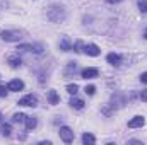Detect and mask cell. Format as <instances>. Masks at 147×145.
Returning <instances> with one entry per match:
<instances>
[{"label":"cell","instance_id":"1","mask_svg":"<svg viewBox=\"0 0 147 145\" xmlns=\"http://www.w3.org/2000/svg\"><path fill=\"white\" fill-rule=\"evenodd\" d=\"M46 17H48L51 22H62V21H65L67 12H65V9H63L62 5H51V7L48 9V12H46Z\"/></svg>","mask_w":147,"mask_h":145},{"label":"cell","instance_id":"2","mask_svg":"<svg viewBox=\"0 0 147 145\" xmlns=\"http://www.w3.org/2000/svg\"><path fill=\"white\" fill-rule=\"evenodd\" d=\"M0 38L3 41H19V39H22V33L21 31H2Z\"/></svg>","mask_w":147,"mask_h":145},{"label":"cell","instance_id":"3","mask_svg":"<svg viewBox=\"0 0 147 145\" xmlns=\"http://www.w3.org/2000/svg\"><path fill=\"white\" fill-rule=\"evenodd\" d=\"M19 106H29V108H34V106H38V97L36 96H33V94H28V96H24V97L19 99Z\"/></svg>","mask_w":147,"mask_h":145},{"label":"cell","instance_id":"4","mask_svg":"<svg viewBox=\"0 0 147 145\" xmlns=\"http://www.w3.org/2000/svg\"><path fill=\"white\" fill-rule=\"evenodd\" d=\"M58 133H60V138H62L65 144H72L74 142V132L69 128V126H62Z\"/></svg>","mask_w":147,"mask_h":145},{"label":"cell","instance_id":"5","mask_svg":"<svg viewBox=\"0 0 147 145\" xmlns=\"http://www.w3.org/2000/svg\"><path fill=\"white\" fill-rule=\"evenodd\" d=\"M17 50H21V51H33V53H41L43 50H45V46L41 44V43H36V44H19V48Z\"/></svg>","mask_w":147,"mask_h":145},{"label":"cell","instance_id":"6","mask_svg":"<svg viewBox=\"0 0 147 145\" xmlns=\"http://www.w3.org/2000/svg\"><path fill=\"white\" fill-rule=\"evenodd\" d=\"M86 55H89V56H98L99 53H101V50H99V46L98 44H94V43H89V44H84V50H82Z\"/></svg>","mask_w":147,"mask_h":145},{"label":"cell","instance_id":"7","mask_svg":"<svg viewBox=\"0 0 147 145\" xmlns=\"http://www.w3.org/2000/svg\"><path fill=\"white\" fill-rule=\"evenodd\" d=\"M80 75H82V79H96L99 75V70L94 68V67H87V68H84L80 72Z\"/></svg>","mask_w":147,"mask_h":145},{"label":"cell","instance_id":"8","mask_svg":"<svg viewBox=\"0 0 147 145\" xmlns=\"http://www.w3.org/2000/svg\"><path fill=\"white\" fill-rule=\"evenodd\" d=\"M7 89L9 91H22L24 89V82L22 80H19V79H14V80H10L9 84H7Z\"/></svg>","mask_w":147,"mask_h":145},{"label":"cell","instance_id":"9","mask_svg":"<svg viewBox=\"0 0 147 145\" xmlns=\"http://www.w3.org/2000/svg\"><path fill=\"white\" fill-rule=\"evenodd\" d=\"M146 125V119L144 116H134L130 121H128V128H140Z\"/></svg>","mask_w":147,"mask_h":145},{"label":"cell","instance_id":"10","mask_svg":"<svg viewBox=\"0 0 147 145\" xmlns=\"http://www.w3.org/2000/svg\"><path fill=\"white\" fill-rule=\"evenodd\" d=\"M106 60H108V63L113 65V67H120L121 65V55H118V53H110L108 56H106Z\"/></svg>","mask_w":147,"mask_h":145},{"label":"cell","instance_id":"11","mask_svg":"<svg viewBox=\"0 0 147 145\" xmlns=\"http://www.w3.org/2000/svg\"><path fill=\"white\" fill-rule=\"evenodd\" d=\"M60 50L62 51H70L72 50V43H70V38L69 36H63L60 39Z\"/></svg>","mask_w":147,"mask_h":145},{"label":"cell","instance_id":"12","mask_svg":"<svg viewBox=\"0 0 147 145\" xmlns=\"http://www.w3.org/2000/svg\"><path fill=\"white\" fill-rule=\"evenodd\" d=\"M24 123H26V130H34L36 125H38V119L34 118V116H26Z\"/></svg>","mask_w":147,"mask_h":145},{"label":"cell","instance_id":"13","mask_svg":"<svg viewBox=\"0 0 147 145\" xmlns=\"http://www.w3.org/2000/svg\"><path fill=\"white\" fill-rule=\"evenodd\" d=\"M9 65H10L12 68H17V67L22 65V62H21V58H19L17 55H10V56H9Z\"/></svg>","mask_w":147,"mask_h":145},{"label":"cell","instance_id":"14","mask_svg":"<svg viewBox=\"0 0 147 145\" xmlns=\"http://www.w3.org/2000/svg\"><path fill=\"white\" fill-rule=\"evenodd\" d=\"M84 104H86V103H84L82 99H79V97H72V99H70V106H72L74 109H82Z\"/></svg>","mask_w":147,"mask_h":145},{"label":"cell","instance_id":"15","mask_svg":"<svg viewBox=\"0 0 147 145\" xmlns=\"http://www.w3.org/2000/svg\"><path fill=\"white\" fill-rule=\"evenodd\" d=\"M82 142L86 145H94L96 144V138H94V135H91V133H84V135H82Z\"/></svg>","mask_w":147,"mask_h":145},{"label":"cell","instance_id":"16","mask_svg":"<svg viewBox=\"0 0 147 145\" xmlns=\"http://www.w3.org/2000/svg\"><path fill=\"white\" fill-rule=\"evenodd\" d=\"M48 101H50V104H58V94H57V91H50L48 92Z\"/></svg>","mask_w":147,"mask_h":145},{"label":"cell","instance_id":"17","mask_svg":"<svg viewBox=\"0 0 147 145\" xmlns=\"http://www.w3.org/2000/svg\"><path fill=\"white\" fill-rule=\"evenodd\" d=\"M10 132H12V130H10V125H2V126H0V135H2V137H9Z\"/></svg>","mask_w":147,"mask_h":145},{"label":"cell","instance_id":"18","mask_svg":"<svg viewBox=\"0 0 147 145\" xmlns=\"http://www.w3.org/2000/svg\"><path fill=\"white\" fill-rule=\"evenodd\" d=\"M24 119H26V114H22V113H17V114L12 116V121L14 123H22Z\"/></svg>","mask_w":147,"mask_h":145},{"label":"cell","instance_id":"19","mask_svg":"<svg viewBox=\"0 0 147 145\" xmlns=\"http://www.w3.org/2000/svg\"><path fill=\"white\" fill-rule=\"evenodd\" d=\"M75 68H77V65H75L74 62H70V63H69V67H67V70H65V75H70L72 72H75Z\"/></svg>","mask_w":147,"mask_h":145},{"label":"cell","instance_id":"20","mask_svg":"<svg viewBox=\"0 0 147 145\" xmlns=\"http://www.w3.org/2000/svg\"><path fill=\"white\" fill-rule=\"evenodd\" d=\"M77 91H79L77 84H70V85H67V92H69V94H75Z\"/></svg>","mask_w":147,"mask_h":145},{"label":"cell","instance_id":"21","mask_svg":"<svg viewBox=\"0 0 147 145\" xmlns=\"http://www.w3.org/2000/svg\"><path fill=\"white\" fill-rule=\"evenodd\" d=\"M139 9H140V12H147V0H139Z\"/></svg>","mask_w":147,"mask_h":145},{"label":"cell","instance_id":"22","mask_svg":"<svg viewBox=\"0 0 147 145\" xmlns=\"http://www.w3.org/2000/svg\"><path fill=\"white\" fill-rule=\"evenodd\" d=\"M84 92H86V94H89V96H92V94L96 92V87H94V85H86Z\"/></svg>","mask_w":147,"mask_h":145},{"label":"cell","instance_id":"23","mask_svg":"<svg viewBox=\"0 0 147 145\" xmlns=\"http://www.w3.org/2000/svg\"><path fill=\"white\" fill-rule=\"evenodd\" d=\"M7 91H9V89H5L3 85H0V97H5V96H7Z\"/></svg>","mask_w":147,"mask_h":145},{"label":"cell","instance_id":"24","mask_svg":"<svg viewBox=\"0 0 147 145\" xmlns=\"http://www.w3.org/2000/svg\"><path fill=\"white\" fill-rule=\"evenodd\" d=\"M140 99H142L144 103H147V89H146V91H142V92H140Z\"/></svg>","mask_w":147,"mask_h":145},{"label":"cell","instance_id":"25","mask_svg":"<svg viewBox=\"0 0 147 145\" xmlns=\"http://www.w3.org/2000/svg\"><path fill=\"white\" fill-rule=\"evenodd\" d=\"M140 80H142L144 84H147V72H144L142 75H140Z\"/></svg>","mask_w":147,"mask_h":145},{"label":"cell","instance_id":"26","mask_svg":"<svg viewBox=\"0 0 147 145\" xmlns=\"http://www.w3.org/2000/svg\"><path fill=\"white\" fill-rule=\"evenodd\" d=\"M108 3H120V2H123V0H106Z\"/></svg>","mask_w":147,"mask_h":145},{"label":"cell","instance_id":"27","mask_svg":"<svg viewBox=\"0 0 147 145\" xmlns=\"http://www.w3.org/2000/svg\"><path fill=\"white\" fill-rule=\"evenodd\" d=\"M146 38H147V29H146Z\"/></svg>","mask_w":147,"mask_h":145},{"label":"cell","instance_id":"28","mask_svg":"<svg viewBox=\"0 0 147 145\" xmlns=\"http://www.w3.org/2000/svg\"><path fill=\"white\" fill-rule=\"evenodd\" d=\"M0 119H2V114H0Z\"/></svg>","mask_w":147,"mask_h":145}]
</instances>
